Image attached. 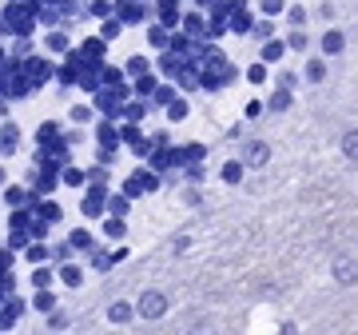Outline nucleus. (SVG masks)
<instances>
[{"label":"nucleus","instance_id":"14","mask_svg":"<svg viewBox=\"0 0 358 335\" xmlns=\"http://www.w3.org/2000/svg\"><path fill=\"white\" fill-rule=\"evenodd\" d=\"M267 80H271V64H263V60L247 64V84H267Z\"/></svg>","mask_w":358,"mask_h":335},{"label":"nucleus","instance_id":"13","mask_svg":"<svg viewBox=\"0 0 358 335\" xmlns=\"http://www.w3.org/2000/svg\"><path fill=\"white\" fill-rule=\"evenodd\" d=\"M287 44H291V52H310V32L307 28H291L287 32Z\"/></svg>","mask_w":358,"mask_h":335},{"label":"nucleus","instance_id":"23","mask_svg":"<svg viewBox=\"0 0 358 335\" xmlns=\"http://www.w3.org/2000/svg\"><path fill=\"white\" fill-rule=\"evenodd\" d=\"M155 88H159V80H155L152 72H148V76H140V80H136V92H140V96H152Z\"/></svg>","mask_w":358,"mask_h":335},{"label":"nucleus","instance_id":"6","mask_svg":"<svg viewBox=\"0 0 358 335\" xmlns=\"http://www.w3.org/2000/svg\"><path fill=\"white\" fill-rule=\"evenodd\" d=\"M343 48H346V36H343V28H327L319 36V52L331 60V56H343Z\"/></svg>","mask_w":358,"mask_h":335},{"label":"nucleus","instance_id":"33","mask_svg":"<svg viewBox=\"0 0 358 335\" xmlns=\"http://www.w3.org/2000/svg\"><path fill=\"white\" fill-rule=\"evenodd\" d=\"M36 308H44V311L52 308V296H48V292H40V296H36Z\"/></svg>","mask_w":358,"mask_h":335},{"label":"nucleus","instance_id":"2","mask_svg":"<svg viewBox=\"0 0 358 335\" xmlns=\"http://www.w3.org/2000/svg\"><path fill=\"white\" fill-rule=\"evenodd\" d=\"M255 20H259V13L251 8V0H231V16H227L231 36H251Z\"/></svg>","mask_w":358,"mask_h":335},{"label":"nucleus","instance_id":"7","mask_svg":"<svg viewBox=\"0 0 358 335\" xmlns=\"http://www.w3.org/2000/svg\"><path fill=\"white\" fill-rule=\"evenodd\" d=\"M334 280H338V284H358V259H350V256H343V259H334Z\"/></svg>","mask_w":358,"mask_h":335},{"label":"nucleus","instance_id":"5","mask_svg":"<svg viewBox=\"0 0 358 335\" xmlns=\"http://www.w3.org/2000/svg\"><path fill=\"white\" fill-rule=\"evenodd\" d=\"M136 311H140L143 320H159V315H167V296L164 292H143Z\"/></svg>","mask_w":358,"mask_h":335},{"label":"nucleus","instance_id":"34","mask_svg":"<svg viewBox=\"0 0 358 335\" xmlns=\"http://www.w3.org/2000/svg\"><path fill=\"white\" fill-rule=\"evenodd\" d=\"M192 335H219V331H215V327H207V323H199V327H195Z\"/></svg>","mask_w":358,"mask_h":335},{"label":"nucleus","instance_id":"25","mask_svg":"<svg viewBox=\"0 0 358 335\" xmlns=\"http://www.w3.org/2000/svg\"><path fill=\"white\" fill-rule=\"evenodd\" d=\"M275 88H299V76H294V72H279V76H275Z\"/></svg>","mask_w":358,"mask_h":335},{"label":"nucleus","instance_id":"12","mask_svg":"<svg viewBox=\"0 0 358 335\" xmlns=\"http://www.w3.org/2000/svg\"><path fill=\"white\" fill-rule=\"evenodd\" d=\"M291 104H294V92L291 88H275L267 96V112H287Z\"/></svg>","mask_w":358,"mask_h":335},{"label":"nucleus","instance_id":"8","mask_svg":"<svg viewBox=\"0 0 358 335\" xmlns=\"http://www.w3.org/2000/svg\"><path fill=\"white\" fill-rule=\"evenodd\" d=\"M303 80H307V84H322V80H327V56H307V64H303Z\"/></svg>","mask_w":358,"mask_h":335},{"label":"nucleus","instance_id":"27","mask_svg":"<svg viewBox=\"0 0 358 335\" xmlns=\"http://www.w3.org/2000/svg\"><path fill=\"white\" fill-rule=\"evenodd\" d=\"M120 16H124V20H143V8L140 4H124V13Z\"/></svg>","mask_w":358,"mask_h":335},{"label":"nucleus","instance_id":"31","mask_svg":"<svg viewBox=\"0 0 358 335\" xmlns=\"http://www.w3.org/2000/svg\"><path fill=\"white\" fill-rule=\"evenodd\" d=\"M32 280H36V287H48V284H52V275H48V271H44V268H40L36 275H32Z\"/></svg>","mask_w":358,"mask_h":335},{"label":"nucleus","instance_id":"16","mask_svg":"<svg viewBox=\"0 0 358 335\" xmlns=\"http://www.w3.org/2000/svg\"><path fill=\"white\" fill-rule=\"evenodd\" d=\"M187 112H192V108H187V100H183V96H176V100L167 104V120H171V124L187 120Z\"/></svg>","mask_w":358,"mask_h":335},{"label":"nucleus","instance_id":"15","mask_svg":"<svg viewBox=\"0 0 358 335\" xmlns=\"http://www.w3.org/2000/svg\"><path fill=\"white\" fill-rule=\"evenodd\" d=\"M287 0H259V16H275V20H282L287 16Z\"/></svg>","mask_w":358,"mask_h":335},{"label":"nucleus","instance_id":"29","mask_svg":"<svg viewBox=\"0 0 358 335\" xmlns=\"http://www.w3.org/2000/svg\"><path fill=\"white\" fill-rule=\"evenodd\" d=\"M72 247H92V235L88 232H72Z\"/></svg>","mask_w":358,"mask_h":335},{"label":"nucleus","instance_id":"32","mask_svg":"<svg viewBox=\"0 0 358 335\" xmlns=\"http://www.w3.org/2000/svg\"><path fill=\"white\" fill-rule=\"evenodd\" d=\"M143 112H148V104H131V108H128V116H131V120H140Z\"/></svg>","mask_w":358,"mask_h":335},{"label":"nucleus","instance_id":"17","mask_svg":"<svg viewBox=\"0 0 358 335\" xmlns=\"http://www.w3.org/2000/svg\"><path fill=\"white\" fill-rule=\"evenodd\" d=\"M343 156L346 160H358V128L343 132Z\"/></svg>","mask_w":358,"mask_h":335},{"label":"nucleus","instance_id":"11","mask_svg":"<svg viewBox=\"0 0 358 335\" xmlns=\"http://www.w3.org/2000/svg\"><path fill=\"white\" fill-rule=\"evenodd\" d=\"M243 176H247L243 160H227V164L219 168V180H223V184H243Z\"/></svg>","mask_w":358,"mask_h":335},{"label":"nucleus","instance_id":"22","mask_svg":"<svg viewBox=\"0 0 358 335\" xmlns=\"http://www.w3.org/2000/svg\"><path fill=\"white\" fill-rule=\"evenodd\" d=\"M100 204H103V192L96 188L92 196H84V216H100Z\"/></svg>","mask_w":358,"mask_h":335},{"label":"nucleus","instance_id":"26","mask_svg":"<svg viewBox=\"0 0 358 335\" xmlns=\"http://www.w3.org/2000/svg\"><path fill=\"white\" fill-rule=\"evenodd\" d=\"M128 72H131V76H148V60H143V56H136V60L128 64Z\"/></svg>","mask_w":358,"mask_h":335},{"label":"nucleus","instance_id":"1","mask_svg":"<svg viewBox=\"0 0 358 335\" xmlns=\"http://www.w3.org/2000/svg\"><path fill=\"white\" fill-rule=\"evenodd\" d=\"M235 80H239V68L227 60V52L203 64V92H223L227 84H235Z\"/></svg>","mask_w":358,"mask_h":335},{"label":"nucleus","instance_id":"4","mask_svg":"<svg viewBox=\"0 0 358 335\" xmlns=\"http://www.w3.org/2000/svg\"><path fill=\"white\" fill-rule=\"evenodd\" d=\"M287 52H291L287 36H271V40H263V44H259V60L275 68V64H282V60H287Z\"/></svg>","mask_w":358,"mask_h":335},{"label":"nucleus","instance_id":"3","mask_svg":"<svg viewBox=\"0 0 358 335\" xmlns=\"http://www.w3.org/2000/svg\"><path fill=\"white\" fill-rule=\"evenodd\" d=\"M239 160L247 164V172H251V168H267L271 164V144L267 140H247Z\"/></svg>","mask_w":358,"mask_h":335},{"label":"nucleus","instance_id":"21","mask_svg":"<svg viewBox=\"0 0 358 335\" xmlns=\"http://www.w3.org/2000/svg\"><path fill=\"white\" fill-rule=\"evenodd\" d=\"M108 320L112 323H128L131 320V303H112V308H108Z\"/></svg>","mask_w":358,"mask_h":335},{"label":"nucleus","instance_id":"30","mask_svg":"<svg viewBox=\"0 0 358 335\" xmlns=\"http://www.w3.org/2000/svg\"><path fill=\"white\" fill-rule=\"evenodd\" d=\"M112 212L115 216H124V212H128V200H124V196H112Z\"/></svg>","mask_w":358,"mask_h":335},{"label":"nucleus","instance_id":"9","mask_svg":"<svg viewBox=\"0 0 358 335\" xmlns=\"http://www.w3.org/2000/svg\"><path fill=\"white\" fill-rule=\"evenodd\" d=\"M271 36H279V20H275V16H259L255 28H251V40L263 44V40H271Z\"/></svg>","mask_w":358,"mask_h":335},{"label":"nucleus","instance_id":"19","mask_svg":"<svg viewBox=\"0 0 358 335\" xmlns=\"http://www.w3.org/2000/svg\"><path fill=\"white\" fill-rule=\"evenodd\" d=\"M176 88H179V84H159V88L152 92V100H155V104H164V108H167V104H171V100L179 96Z\"/></svg>","mask_w":358,"mask_h":335},{"label":"nucleus","instance_id":"24","mask_svg":"<svg viewBox=\"0 0 358 335\" xmlns=\"http://www.w3.org/2000/svg\"><path fill=\"white\" fill-rule=\"evenodd\" d=\"M263 112H267V100H247V108H243V116H247V120L263 116Z\"/></svg>","mask_w":358,"mask_h":335},{"label":"nucleus","instance_id":"18","mask_svg":"<svg viewBox=\"0 0 358 335\" xmlns=\"http://www.w3.org/2000/svg\"><path fill=\"white\" fill-rule=\"evenodd\" d=\"M179 152H183V164H203L207 148L203 144H187V148H179Z\"/></svg>","mask_w":358,"mask_h":335},{"label":"nucleus","instance_id":"20","mask_svg":"<svg viewBox=\"0 0 358 335\" xmlns=\"http://www.w3.org/2000/svg\"><path fill=\"white\" fill-rule=\"evenodd\" d=\"M287 25L291 28H307V8H303V4H291V8H287Z\"/></svg>","mask_w":358,"mask_h":335},{"label":"nucleus","instance_id":"10","mask_svg":"<svg viewBox=\"0 0 358 335\" xmlns=\"http://www.w3.org/2000/svg\"><path fill=\"white\" fill-rule=\"evenodd\" d=\"M179 28H183L187 36H195V40H207V16L203 13H187Z\"/></svg>","mask_w":358,"mask_h":335},{"label":"nucleus","instance_id":"28","mask_svg":"<svg viewBox=\"0 0 358 335\" xmlns=\"http://www.w3.org/2000/svg\"><path fill=\"white\" fill-rule=\"evenodd\" d=\"M60 275H64V284H68V287H76L80 280H84V275H80V268H64Z\"/></svg>","mask_w":358,"mask_h":335}]
</instances>
